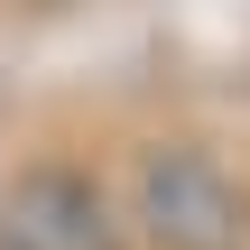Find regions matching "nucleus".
Instances as JSON below:
<instances>
[{
    "instance_id": "nucleus-2",
    "label": "nucleus",
    "mask_w": 250,
    "mask_h": 250,
    "mask_svg": "<svg viewBox=\"0 0 250 250\" xmlns=\"http://www.w3.org/2000/svg\"><path fill=\"white\" fill-rule=\"evenodd\" d=\"M0 250H130V232L83 167H19L0 186Z\"/></svg>"
},
{
    "instance_id": "nucleus-1",
    "label": "nucleus",
    "mask_w": 250,
    "mask_h": 250,
    "mask_svg": "<svg viewBox=\"0 0 250 250\" xmlns=\"http://www.w3.org/2000/svg\"><path fill=\"white\" fill-rule=\"evenodd\" d=\"M130 223L148 250H241L250 241V195L213 148H148L130 176Z\"/></svg>"
}]
</instances>
